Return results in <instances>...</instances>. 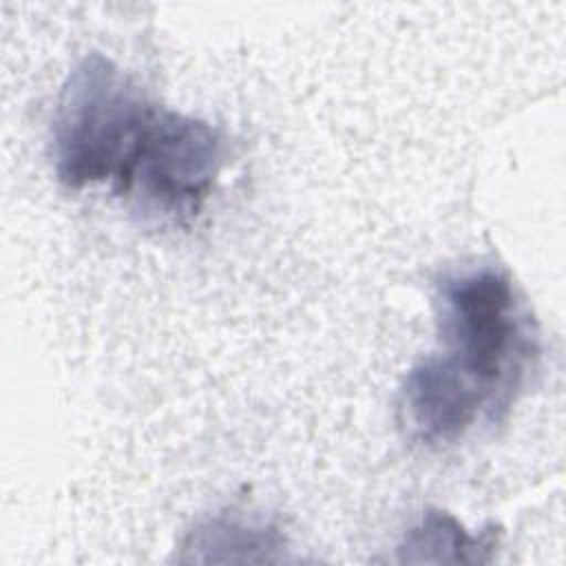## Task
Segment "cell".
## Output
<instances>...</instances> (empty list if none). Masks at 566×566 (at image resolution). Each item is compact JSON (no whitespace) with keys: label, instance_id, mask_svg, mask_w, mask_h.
<instances>
[{"label":"cell","instance_id":"obj_4","mask_svg":"<svg viewBox=\"0 0 566 566\" xmlns=\"http://www.w3.org/2000/svg\"><path fill=\"white\" fill-rule=\"evenodd\" d=\"M281 548L285 537L272 522L221 511L186 533L179 562H276Z\"/></svg>","mask_w":566,"mask_h":566},{"label":"cell","instance_id":"obj_2","mask_svg":"<svg viewBox=\"0 0 566 566\" xmlns=\"http://www.w3.org/2000/svg\"><path fill=\"white\" fill-rule=\"evenodd\" d=\"M159 106L111 57L91 51L69 71L51 124V159L62 186L111 181L130 166Z\"/></svg>","mask_w":566,"mask_h":566},{"label":"cell","instance_id":"obj_3","mask_svg":"<svg viewBox=\"0 0 566 566\" xmlns=\"http://www.w3.org/2000/svg\"><path fill=\"white\" fill-rule=\"evenodd\" d=\"M226 155V139L210 122L159 106L115 192L146 214L177 223L195 219Z\"/></svg>","mask_w":566,"mask_h":566},{"label":"cell","instance_id":"obj_1","mask_svg":"<svg viewBox=\"0 0 566 566\" xmlns=\"http://www.w3.org/2000/svg\"><path fill=\"white\" fill-rule=\"evenodd\" d=\"M440 349L420 358L398 394L400 424L424 447H449L497 424L539 360L537 323L511 274L462 265L436 283Z\"/></svg>","mask_w":566,"mask_h":566},{"label":"cell","instance_id":"obj_5","mask_svg":"<svg viewBox=\"0 0 566 566\" xmlns=\"http://www.w3.org/2000/svg\"><path fill=\"white\" fill-rule=\"evenodd\" d=\"M497 548L495 528L471 535L451 513L427 509L402 535L398 562L402 564H486Z\"/></svg>","mask_w":566,"mask_h":566}]
</instances>
